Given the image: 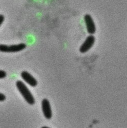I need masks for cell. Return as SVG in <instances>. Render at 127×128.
<instances>
[{"instance_id": "obj_1", "label": "cell", "mask_w": 127, "mask_h": 128, "mask_svg": "<svg viewBox=\"0 0 127 128\" xmlns=\"http://www.w3.org/2000/svg\"><path fill=\"white\" fill-rule=\"evenodd\" d=\"M16 85L19 92L22 94L26 101L30 104L32 105L34 104L35 100L33 96L24 83L22 81L18 80L16 82Z\"/></svg>"}, {"instance_id": "obj_2", "label": "cell", "mask_w": 127, "mask_h": 128, "mask_svg": "<svg viewBox=\"0 0 127 128\" xmlns=\"http://www.w3.org/2000/svg\"><path fill=\"white\" fill-rule=\"evenodd\" d=\"M26 48V45L24 43H21L17 45H6L1 44L0 45V51L2 52H17L22 51Z\"/></svg>"}, {"instance_id": "obj_3", "label": "cell", "mask_w": 127, "mask_h": 128, "mask_svg": "<svg viewBox=\"0 0 127 128\" xmlns=\"http://www.w3.org/2000/svg\"><path fill=\"white\" fill-rule=\"evenodd\" d=\"M95 42V38L92 35L88 36L84 43L80 48V51L82 53H85L89 50L93 46Z\"/></svg>"}, {"instance_id": "obj_4", "label": "cell", "mask_w": 127, "mask_h": 128, "mask_svg": "<svg viewBox=\"0 0 127 128\" xmlns=\"http://www.w3.org/2000/svg\"><path fill=\"white\" fill-rule=\"evenodd\" d=\"M84 21L86 25L88 32L90 34H93L96 31V27L94 21L89 14H86L84 16Z\"/></svg>"}, {"instance_id": "obj_5", "label": "cell", "mask_w": 127, "mask_h": 128, "mask_svg": "<svg viewBox=\"0 0 127 128\" xmlns=\"http://www.w3.org/2000/svg\"><path fill=\"white\" fill-rule=\"evenodd\" d=\"M42 109L45 117L50 120L52 117V112L49 101L47 99H44L42 102Z\"/></svg>"}, {"instance_id": "obj_6", "label": "cell", "mask_w": 127, "mask_h": 128, "mask_svg": "<svg viewBox=\"0 0 127 128\" xmlns=\"http://www.w3.org/2000/svg\"><path fill=\"white\" fill-rule=\"evenodd\" d=\"M22 78L32 87H36L37 84V82L33 76L27 71H23L21 73Z\"/></svg>"}, {"instance_id": "obj_7", "label": "cell", "mask_w": 127, "mask_h": 128, "mask_svg": "<svg viewBox=\"0 0 127 128\" xmlns=\"http://www.w3.org/2000/svg\"><path fill=\"white\" fill-rule=\"evenodd\" d=\"M7 76L6 72L3 70H0V79L5 78Z\"/></svg>"}, {"instance_id": "obj_8", "label": "cell", "mask_w": 127, "mask_h": 128, "mask_svg": "<svg viewBox=\"0 0 127 128\" xmlns=\"http://www.w3.org/2000/svg\"><path fill=\"white\" fill-rule=\"evenodd\" d=\"M6 96L3 93H0V102H3L5 100Z\"/></svg>"}, {"instance_id": "obj_9", "label": "cell", "mask_w": 127, "mask_h": 128, "mask_svg": "<svg viewBox=\"0 0 127 128\" xmlns=\"http://www.w3.org/2000/svg\"><path fill=\"white\" fill-rule=\"evenodd\" d=\"M4 20H5L4 16L2 14H0V26H1V25L4 22Z\"/></svg>"}]
</instances>
